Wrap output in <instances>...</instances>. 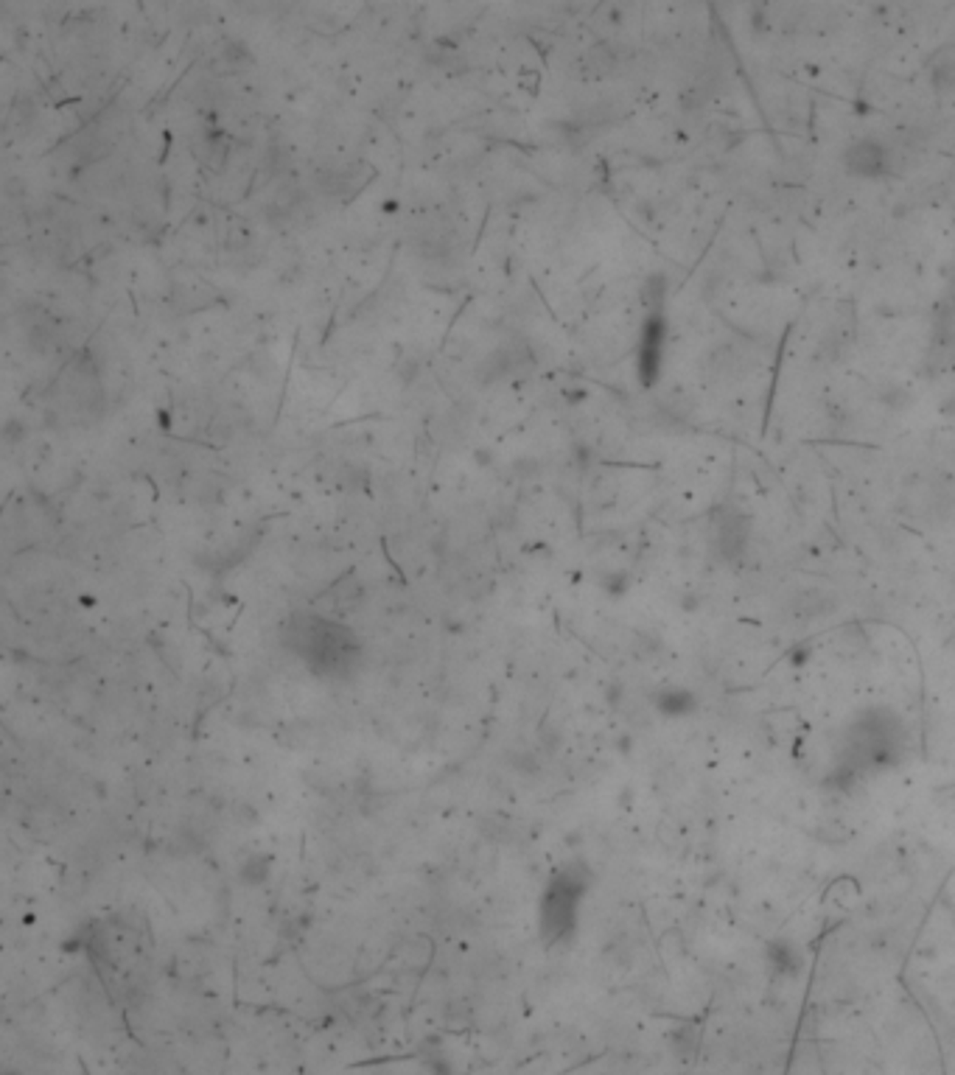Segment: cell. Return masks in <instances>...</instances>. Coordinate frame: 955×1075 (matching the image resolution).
<instances>
[{
  "mask_svg": "<svg viewBox=\"0 0 955 1075\" xmlns=\"http://www.w3.org/2000/svg\"><path fill=\"white\" fill-rule=\"evenodd\" d=\"M288 647L320 678H347L359 664V642L345 625L300 614L286 627Z\"/></svg>",
  "mask_w": 955,
  "mask_h": 1075,
  "instance_id": "obj_1",
  "label": "cell"
},
{
  "mask_svg": "<svg viewBox=\"0 0 955 1075\" xmlns=\"http://www.w3.org/2000/svg\"><path fill=\"white\" fill-rule=\"evenodd\" d=\"M844 165H846L849 174H857V177H865V180H875V177H883V174L888 171V152L880 146L877 140H857L846 149Z\"/></svg>",
  "mask_w": 955,
  "mask_h": 1075,
  "instance_id": "obj_2",
  "label": "cell"
}]
</instances>
